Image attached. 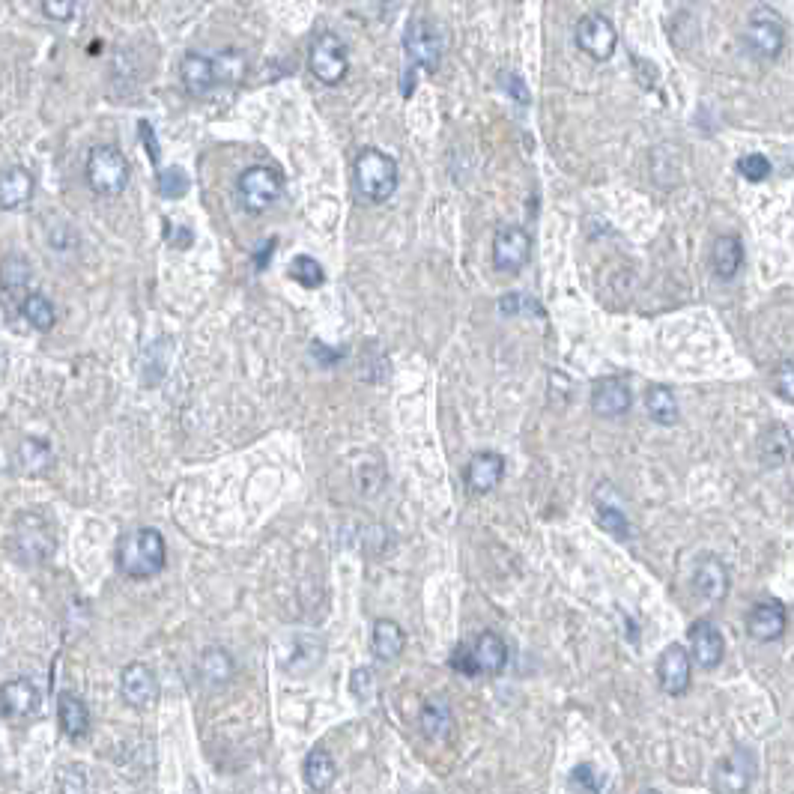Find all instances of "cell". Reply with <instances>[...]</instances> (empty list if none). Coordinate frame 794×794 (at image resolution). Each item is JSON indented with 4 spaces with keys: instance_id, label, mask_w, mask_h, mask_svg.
Segmentation results:
<instances>
[{
    "instance_id": "1",
    "label": "cell",
    "mask_w": 794,
    "mask_h": 794,
    "mask_svg": "<svg viewBox=\"0 0 794 794\" xmlns=\"http://www.w3.org/2000/svg\"><path fill=\"white\" fill-rule=\"evenodd\" d=\"M117 568L132 580H150L165 568V538L156 529L126 532L117 544Z\"/></svg>"
},
{
    "instance_id": "2",
    "label": "cell",
    "mask_w": 794,
    "mask_h": 794,
    "mask_svg": "<svg viewBox=\"0 0 794 794\" xmlns=\"http://www.w3.org/2000/svg\"><path fill=\"white\" fill-rule=\"evenodd\" d=\"M356 192L371 203H383L397 192L400 171L397 162L383 150H362L353 162Z\"/></svg>"
},
{
    "instance_id": "3",
    "label": "cell",
    "mask_w": 794,
    "mask_h": 794,
    "mask_svg": "<svg viewBox=\"0 0 794 794\" xmlns=\"http://www.w3.org/2000/svg\"><path fill=\"white\" fill-rule=\"evenodd\" d=\"M132 180V165L126 153L114 144H96L87 153V183L102 198H117Z\"/></svg>"
},
{
    "instance_id": "4",
    "label": "cell",
    "mask_w": 794,
    "mask_h": 794,
    "mask_svg": "<svg viewBox=\"0 0 794 794\" xmlns=\"http://www.w3.org/2000/svg\"><path fill=\"white\" fill-rule=\"evenodd\" d=\"M284 195V177L269 165H251L236 180V198L248 215H263Z\"/></svg>"
},
{
    "instance_id": "5",
    "label": "cell",
    "mask_w": 794,
    "mask_h": 794,
    "mask_svg": "<svg viewBox=\"0 0 794 794\" xmlns=\"http://www.w3.org/2000/svg\"><path fill=\"white\" fill-rule=\"evenodd\" d=\"M744 45L756 60H777L786 48V21L771 6H756L744 27Z\"/></svg>"
},
{
    "instance_id": "6",
    "label": "cell",
    "mask_w": 794,
    "mask_h": 794,
    "mask_svg": "<svg viewBox=\"0 0 794 794\" xmlns=\"http://www.w3.org/2000/svg\"><path fill=\"white\" fill-rule=\"evenodd\" d=\"M451 666L460 675H499L508 666V645L496 633H481L472 645H460L451 654Z\"/></svg>"
},
{
    "instance_id": "7",
    "label": "cell",
    "mask_w": 794,
    "mask_h": 794,
    "mask_svg": "<svg viewBox=\"0 0 794 794\" xmlns=\"http://www.w3.org/2000/svg\"><path fill=\"white\" fill-rule=\"evenodd\" d=\"M403 48L409 54V63L424 69V72H436L439 63H442V51H445V39H442V30L439 24L424 15V12H415L406 24V33H403Z\"/></svg>"
},
{
    "instance_id": "8",
    "label": "cell",
    "mask_w": 794,
    "mask_h": 794,
    "mask_svg": "<svg viewBox=\"0 0 794 794\" xmlns=\"http://www.w3.org/2000/svg\"><path fill=\"white\" fill-rule=\"evenodd\" d=\"M308 66L314 72L317 81L335 87L347 78L350 72V57H347V45L338 33H320L311 45L308 54Z\"/></svg>"
},
{
    "instance_id": "9",
    "label": "cell",
    "mask_w": 794,
    "mask_h": 794,
    "mask_svg": "<svg viewBox=\"0 0 794 794\" xmlns=\"http://www.w3.org/2000/svg\"><path fill=\"white\" fill-rule=\"evenodd\" d=\"M12 541H15L18 559H24V562H45V559H51L54 544H57L51 523L45 517H39V514H21L15 520Z\"/></svg>"
},
{
    "instance_id": "10",
    "label": "cell",
    "mask_w": 794,
    "mask_h": 794,
    "mask_svg": "<svg viewBox=\"0 0 794 794\" xmlns=\"http://www.w3.org/2000/svg\"><path fill=\"white\" fill-rule=\"evenodd\" d=\"M532 257V236L520 224H505L493 239V263L505 275H517Z\"/></svg>"
},
{
    "instance_id": "11",
    "label": "cell",
    "mask_w": 794,
    "mask_h": 794,
    "mask_svg": "<svg viewBox=\"0 0 794 794\" xmlns=\"http://www.w3.org/2000/svg\"><path fill=\"white\" fill-rule=\"evenodd\" d=\"M577 45L583 54H589L592 60H609L618 48V33L612 27V21L600 12H592V15H583L577 21Z\"/></svg>"
},
{
    "instance_id": "12",
    "label": "cell",
    "mask_w": 794,
    "mask_h": 794,
    "mask_svg": "<svg viewBox=\"0 0 794 794\" xmlns=\"http://www.w3.org/2000/svg\"><path fill=\"white\" fill-rule=\"evenodd\" d=\"M756 777V756L744 747H738L732 756H726L717 768H714V792L717 794H747Z\"/></svg>"
},
{
    "instance_id": "13",
    "label": "cell",
    "mask_w": 794,
    "mask_h": 794,
    "mask_svg": "<svg viewBox=\"0 0 794 794\" xmlns=\"http://www.w3.org/2000/svg\"><path fill=\"white\" fill-rule=\"evenodd\" d=\"M120 690H123V699L138 708V711H147L156 705L159 699V684H156V675L150 666L144 663H129L120 675Z\"/></svg>"
},
{
    "instance_id": "14",
    "label": "cell",
    "mask_w": 794,
    "mask_h": 794,
    "mask_svg": "<svg viewBox=\"0 0 794 794\" xmlns=\"http://www.w3.org/2000/svg\"><path fill=\"white\" fill-rule=\"evenodd\" d=\"M657 681L669 696H684L690 690V654L681 645H669L657 660Z\"/></svg>"
},
{
    "instance_id": "15",
    "label": "cell",
    "mask_w": 794,
    "mask_h": 794,
    "mask_svg": "<svg viewBox=\"0 0 794 794\" xmlns=\"http://www.w3.org/2000/svg\"><path fill=\"white\" fill-rule=\"evenodd\" d=\"M180 78H183V87L192 93V96H209L215 87H221V78H218V66H215V57H206V54H186L183 63H180Z\"/></svg>"
},
{
    "instance_id": "16",
    "label": "cell",
    "mask_w": 794,
    "mask_h": 794,
    "mask_svg": "<svg viewBox=\"0 0 794 794\" xmlns=\"http://www.w3.org/2000/svg\"><path fill=\"white\" fill-rule=\"evenodd\" d=\"M693 589L705 603H720L729 595V568L717 556H702L693 571Z\"/></svg>"
},
{
    "instance_id": "17",
    "label": "cell",
    "mask_w": 794,
    "mask_h": 794,
    "mask_svg": "<svg viewBox=\"0 0 794 794\" xmlns=\"http://www.w3.org/2000/svg\"><path fill=\"white\" fill-rule=\"evenodd\" d=\"M747 633L759 642H774L786 633V606L777 600H762L747 618Z\"/></svg>"
},
{
    "instance_id": "18",
    "label": "cell",
    "mask_w": 794,
    "mask_h": 794,
    "mask_svg": "<svg viewBox=\"0 0 794 794\" xmlns=\"http://www.w3.org/2000/svg\"><path fill=\"white\" fill-rule=\"evenodd\" d=\"M39 705H42V693L30 678H15L3 687V714L6 717H18V720L33 717V714H39Z\"/></svg>"
},
{
    "instance_id": "19",
    "label": "cell",
    "mask_w": 794,
    "mask_h": 794,
    "mask_svg": "<svg viewBox=\"0 0 794 794\" xmlns=\"http://www.w3.org/2000/svg\"><path fill=\"white\" fill-rule=\"evenodd\" d=\"M690 645H693V660L702 669H714L723 660V636L711 621H696L690 627Z\"/></svg>"
},
{
    "instance_id": "20",
    "label": "cell",
    "mask_w": 794,
    "mask_h": 794,
    "mask_svg": "<svg viewBox=\"0 0 794 794\" xmlns=\"http://www.w3.org/2000/svg\"><path fill=\"white\" fill-rule=\"evenodd\" d=\"M630 403H633L630 389L621 380H615V377L600 380L595 392H592V409L600 418H618V415H624L630 409Z\"/></svg>"
},
{
    "instance_id": "21",
    "label": "cell",
    "mask_w": 794,
    "mask_h": 794,
    "mask_svg": "<svg viewBox=\"0 0 794 794\" xmlns=\"http://www.w3.org/2000/svg\"><path fill=\"white\" fill-rule=\"evenodd\" d=\"M505 475V460L493 451H484V454H475L469 469H466V484L472 493H490Z\"/></svg>"
},
{
    "instance_id": "22",
    "label": "cell",
    "mask_w": 794,
    "mask_h": 794,
    "mask_svg": "<svg viewBox=\"0 0 794 794\" xmlns=\"http://www.w3.org/2000/svg\"><path fill=\"white\" fill-rule=\"evenodd\" d=\"M759 457L765 466L777 469V466H786L794 460V442L792 430L786 424H771L762 439H759Z\"/></svg>"
},
{
    "instance_id": "23",
    "label": "cell",
    "mask_w": 794,
    "mask_h": 794,
    "mask_svg": "<svg viewBox=\"0 0 794 794\" xmlns=\"http://www.w3.org/2000/svg\"><path fill=\"white\" fill-rule=\"evenodd\" d=\"M33 192H36V180H33V174H30L27 168L15 165V168H9V171L3 174V180H0V206H3L6 212L21 209L24 203H30Z\"/></svg>"
},
{
    "instance_id": "24",
    "label": "cell",
    "mask_w": 794,
    "mask_h": 794,
    "mask_svg": "<svg viewBox=\"0 0 794 794\" xmlns=\"http://www.w3.org/2000/svg\"><path fill=\"white\" fill-rule=\"evenodd\" d=\"M741 263H744V245H741V239L732 236V233L717 236V242H714V248H711V266H714V275L723 278V281H729V278L738 275Z\"/></svg>"
},
{
    "instance_id": "25",
    "label": "cell",
    "mask_w": 794,
    "mask_h": 794,
    "mask_svg": "<svg viewBox=\"0 0 794 794\" xmlns=\"http://www.w3.org/2000/svg\"><path fill=\"white\" fill-rule=\"evenodd\" d=\"M57 720H60L63 735L72 738V741H81L90 732V714H87L84 702L75 693H63L57 699Z\"/></svg>"
},
{
    "instance_id": "26",
    "label": "cell",
    "mask_w": 794,
    "mask_h": 794,
    "mask_svg": "<svg viewBox=\"0 0 794 794\" xmlns=\"http://www.w3.org/2000/svg\"><path fill=\"white\" fill-rule=\"evenodd\" d=\"M233 672H236L233 657H230L224 648H206V651L200 654L198 675L206 687H221V684H227V681L233 678Z\"/></svg>"
},
{
    "instance_id": "27",
    "label": "cell",
    "mask_w": 794,
    "mask_h": 794,
    "mask_svg": "<svg viewBox=\"0 0 794 794\" xmlns=\"http://www.w3.org/2000/svg\"><path fill=\"white\" fill-rule=\"evenodd\" d=\"M371 651L377 660H395L403 651V630L392 618H380L371 633Z\"/></svg>"
},
{
    "instance_id": "28",
    "label": "cell",
    "mask_w": 794,
    "mask_h": 794,
    "mask_svg": "<svg viewBox=\"0 0 794 794\" xmlns=\"http://www.w3.org/2000/svg\"><path fill=\"white\" fill-rule=\"evenodd\" d=\"M48 463H51V445H48V442L33 439V436H27V439L18 442V451H15V466H18V472H24V475H36V472H42Z\"/></svg>"
},
{
    "instance_id": "29",
    "label": "cell",
    "mask_w": 794,
    "mask_h": 794,
    "mask_svg": "<svg viewBox=\"0 0 794 794\" xmlns=\"http://www.w3.org/2000/svg\"><path fill=\"white\" fill-rule=\"evenodd\" d=\"M335 774H338L335 771V759L323 747H317V750L308 753V759H305V780H308V786L314 792H326L335 783Z\"/></svg>"
},
{
    "instance_id": "30",
    "label": "cell",
    "mask_w": 794,
    "mask_h": 794,
    "mask_svg": "<svg viewBox=\"0 0 794 794\" xmlns=\"http://www.w3.org/2000/svg\"><path fill=\"white\" fill-rule=\"evenodd\" d=\"M21 314L36 332H51L54 323H57V311H54L51 299L42 296V293H27L21 299Z\"/></svg>"
},
{
    "instance_id": "31",
    "label": "cell",
    "mask_w": 794,
    "mask_h": 794,
    "mask_svg": "<svg viewBox=\"0 0 794 794\" xmlns=\"http://www.w3.org/2000/svg\"><path fill=\"white\" fill-rule=\"evenodd\" d=\"M451 708L442 702V699H430L421 711V726H424V735L433 738V741H445L451 735Z\"/></svg>"
},
{
    "instance_id": "32",
    "label": "cell",
    "mask_w": 794,
    "mask_h": 794,
    "mask_svg": "<svg viewBox=\"0 0 794 794\" xmlns=\"http://www.w3.org/2000/svg\"><path fill=\"white\" fill-rule=\"evenodd\" d=\"M645 409L657 424H675L678 421V400L672 395V389L666 386H651L645 395Z\"/></svg>"
},
{
    "instance_id": "33",
    "label": "cell",
    "mask_w": 794,
    "mask_h": 794,
    "mask_svg": "<svg viewBox=\"0 0 794 794\" xmlns=\"http://www.w3.org/2000/svg\"><path fill=\"white\" fill-rule=\"evenodd\" d=\"M290 278H293V281H299L302 287H311V290H317V287H323V281H326V272H323V266H320L314 257H308V254H299V257H293V263H290Z\"/></svg>"
},
{
    "instance_id": "34",
    "label": "cell",
    "mask_w": 794,
    "mask_h": 794,
    "mask_svg": "<svg viewBox=\"0 0 794 794\" xmlns=\"http://www.w3.org/2000/svg\"><path fill=\"white\" fill-rule=\"evenodd\" d=\"M30 278H33V272H30V263H27L24 257L9 254V257L3 260V284H6V293H21V290H27V287H30Z\"/></svg>"
},
{
    "instance_id": "35",
    "label": "cell",
    "mask_w": 794,
    "mask_h": 794,
    "mask_svg": "<svg viewBox=\"0 0 794 794\" xmlns=\"http://www.w3.org/2000/svg\"><path fill=\"white\" fill-rule=\"evenodd\" d=\"M215 66H218V78H221V84H236V81H242L245 72H248V60H245V54H242V51H233V48L215 54Z\"/></svg>"
},
{
    "instance_id": "36",
    "label": "cell",
    "mask_w": 794,
    "mask_h": 794,
    "mask_svg": "<svg viewBox=\"0 0 794 794\" xmlns=\"http://www.w3.org/2000/svg\"><path fill=\"white\" fill-rule=\"evenodd\" d=\"M159 192H162V198L168 200L183 198V195L189 192V177H186V171H183L180 165L165 168V171L159 174Z\"/></svg>"
},
{
    "instance_id": "37",
    "label": "cell",
    "mask_w": 794,
    "mask_h": 794,
    "mask_svg": "<svg viewBox=\"0 0 794 794\" xmlns=\"http://www.w3.org/2000/svg\"><path fill=\"white\" fill-rule=\"evenodd\" d=\"M571 786L580 794H597L603 789V774L597 771L595 765H577L571 771Z\"/></svg>"
},
{
    "instance_id": "38",
    "label": "cell",
    "mask_w": 794,
    "mask_h": 794,
    "mask_svg": "<svg viewBox=\"0 0 794 794\" xmlns=\"http://www.w3.org/2000/svg\"><path fill=\"white\" fill-rule=\"evenodd\" d=\"M738 171H741L744 180H750V183H762V180L771 177V162H768V156H762V153H750V156H744V159L738 162Z\"/></svg>"
},
{
    "instance_id": "39",
    "label": "cell",
    "mask_w": 794,
    "mask_h": 794,
    "mask_svg": "<svg viewBox=\"0 0 794 794\" xmlns=\"http://www.w3.org/2000/svg\"><path fill=\"white\" fill-rule=\"evenodd\" d=\"M597 523H600L609 535H615V538H627V535H630V523H627V517H624L618 508H612V505H600V508H597Z\"/></svg>"
},
{
    "instance_id": "40",
    "label": "cell",
    "mask_w": 794,
    "mask_h": 794,
    "mask_svg": "<svg viewBox=\"0 0 794 794\" xmlns=\"http://www.w3.org/2000/svg\"><path fill=\"white\" fill-rule=\"evenodd\" d=\"M353 693H356L365 705L374 702V696H377V675H374L371 666H362V669L353 672Z\"/></svg>"
},
{
    "instance_id": "41",
    "label": "cell",
    "mask_w": 794,
    "mask_h": 794,
    "mask_svg": "<svg viewBox=\"0 0 794 794\" xmlns=\"http://www.w3.org/2000/svg\"><path fill=\"white\" fill-rule=\"evenodd\" d=\"M771 383H774V392L794 403V362H780L771 374Z\"/></svg>"
},
{
    "instance_id": "42",
    "label": "cell",
    "mask_w": 794,
    "mask_h": 794,
    "mask_svg": "<svg viewBox=\"0 0 794 794\" xmlns=\"http://www.w3.org/2000/svg\"><path fill=\"white\" fill-rule=\"evenodd\" d=\"M60 794H90L87 786V774L75 765V768H66L60 774Z\"/></svg>"
},
{
    "instance_id": "43",
    "label": "cell",
    "mask_w": 794,
    "mask_h": 794,
    "mask_svg": "<svg viewBox=\"0 0 794 794\" xmlns=\"http://www.w3.org/2000/svg\"><path fill=\"white\" fill-rule=\"evenodd\" d=\"M42 12L57 21V24H66L75 18V0H42Z\"/></svg>"
},
{
    "instance_id": "44",
    "label": "cell",
    "mask_w": 794,
    "mask_h": 794,
    "mask_svg": "<svg viewBox=\"0 0 794 794\" xmlns=\"http://www.w3.org/2000/svg\"><path fill=\"white\" fill-rule=\"evenodd\" d=\"M502 84L508 87V93H511L517 102H529V90H526V84H523L514 72H505V75H502Z\"/></svg>"
},
{
    "instance_id": "45",
    "label": "cell",
    "mask_w": 794,
    "mask_h": 794,
    "mask_svg": "<svg viewBox=\"0 0 794 794\" xmlns=\"http://www.w3.org/2000/svg\"><path fill=\"white\" fill-rule=\"evenodd\" d=\"M377 3H380V9H383V12H395V9H400V3H403V0H377Z\"/></svg>"
},
{
    "instance_id": "46",
    "label": "cell",
    "mask_w": 794,
    "mask_h": 794,
    "mask_svg": "<svg viewBox=\"0 0 794 794\" xmlns=\"http://www.w3.org/2000/svg\"><path fill=\"white\" fill-rule=\"evenodd\" d=\"M642 794H660V792H657V789H645V792H642Z\"/></svg>"
}]
</instances>
